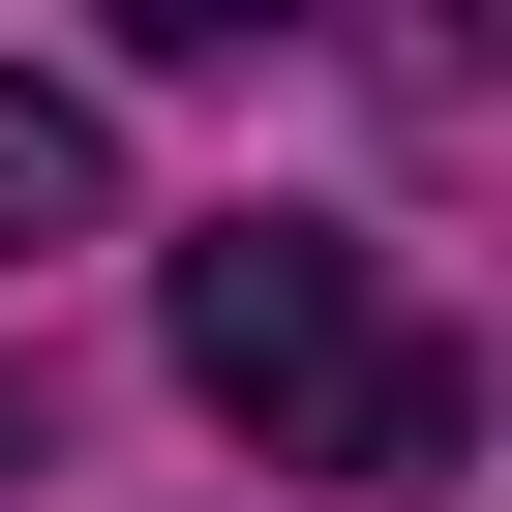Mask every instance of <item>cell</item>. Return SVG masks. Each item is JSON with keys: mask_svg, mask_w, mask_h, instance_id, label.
Masks as SVG:
<instances>
[{"mask_svg": "<svg viewBox=\"0 0 512 512\" xmlns=\"http://www.w3.org/2000/svg\"><path fill=\"white\" fill-rule=\"evenodd\" d=\"M181 392L272 422L302 482H452V452H482L452 332H392V272H362L332 211H211V241H181Z\"/></svg>", "mask_w": 512, "mask_h": 512, "instance_id": "6da1fadb", "label": "cell"}, {"mask_svg": "<svg viewBox=\"0 0 512 512\" xmlns=\"http://www.w3.org/2000/svg\"><path fill=\"white\" fill-rule=\"evenodd\" d=\"M91 211H121V121L0 61V272H31V241H91Z\"/></svg>", "mask_w": 512, "mask_h": 512, "instance_id": "7a4b0ae2", "label": "cell"}]
</instances>
